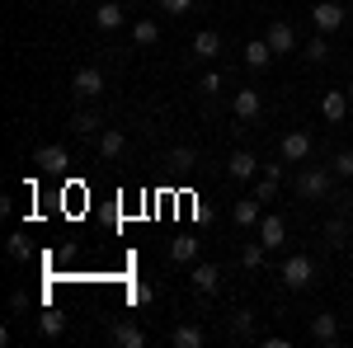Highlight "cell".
I'll return each mask as SVG.
<instances>
[{
	"label": "cell",
	"mask_w": 353,
	"mask_h": 348,
	"mask_svg": "<svg viewBox=\"0 0 353 348\" xmlns=\"http://www.w3.org/2000/svg\"><path fill=\"white\" fill-rule=\"evenodd\" d=\"M334 170H301L297 174V193L306 198V203H321V198H330V188H334Z\"/></svg>",
	"instance_id": "obj_1"
},
{
	"label": "cell",
	"mask_w": 353,
	"mask_h": 348,
	"mask_svg": "<svg viewBox=\"0 0 353 348\" xmlns=\"http://www.w3.org/2000/svg\"><path fill=\"white\" fill-rule=\"evenodd\" d=\"M264 38H269L273 57H292V52H297V28L288 24V19H273V24H269V33H264Z\"/></svg>",
	"instance_id": "obj_2"
},
{
	"label": "cell",
	"mask_w": 353,
	"mask_h": 348,
	"mask_svg": "<svg viewBox=\"0 0 353 348\" xmlns=\"http://www.w3.org/2000/svg\"><path fill=\"white\" fill-rule=\"evenodd\" d=\"M311 278H316V264H311L306 254H292V259L283 264V283H288L292 292H301V287H311Z\"/></svg>",
	"instance_id": "obj_3"
},
{
	"label": "cell",
	"mask_w": 353,
	"mask_h": 348,
	"mask_svg": "<svg viewBox=\"0 0 353 348\" xmlns=\"http://www.w3.org/2000/svg\"><path fill=\"white\" fill-rule=\"evenodd\" d=\"M311 24H316V33H334V28H344V5L321 0V5L311 10Z\"/></svg>",
	"instance_id": "obj_4"
},
{
	"label": "cell",
	"mask_w": 353,
	"mask_h": 348,
	"mask_svg": "<svg viewBox=\"0 0 353 348\" xmlns=\"http://www.w3.org/2000/svg\"><path fill=\"white\" fill-rule=\"evenodd\" d=\"M71 90H76L81 99L104 94V71H99V66H81V71H76V81H71Z\"/></svg>",
	"instance_id": "obj_5"
},
{
	"label": "cell",
	"mask_w": 353,
	"mask_h": 348,
	"mask_svg": "<svg viewBox=\"0 0 353 348\" xmlns=\"http://www.w3.org/2000/svg\"><path fill=\"white\" fill-rule=\"evenodd\" d=\"M349 90H325V94H321V118H325V123H344V113H349Z\"/></svg>",
	"instance_id": "obj_6"
},
{
	"label": "cell",
	"mask_w": 353,
	"mask_h": 348,
	"mask_svg": "<svg viewBox=\"0 0 353 348\" xmlns=\"http://www.w3.org/2000/svg\"><path fill=\"white\" fill-rule=\"evenodd\" d=\"M33 165H38L43 174H66V165H71V156H66V146H38V156H33Z\"/></svg>",
	"instance_id": "obj_7"
},
{
	"label": "cell",
	"mask_w": 353,
	"mask_h": 348,
	"mask_svg": "<svg viewBox=\"0 0 353 348\" xmlns=\"http://www.w3.org/2000/svg\"><path fill=\"white\" fill-rule=\"evenodd\" d=\"M94 151H99V161H118L128 151V136L118 132V127H104V132L94 136Z\"/></svg>",
	"instance_id": "obj_8"
},
{
	"label": "cell",
	"mask_w": 353,
	"mask_h": 348,
	"mask_svg": "<svg viewBox=\"0 0 353 348\" xmlns=\"http://www.w3.org/2000/svg\"><path fill=\"white\" fill-rule=\"evenodd\" d=\"M278 156H283V161H306V156H311V136L306 132H288L283 136V141H278Z\"/></svg>",
	"instance_id": "obj_9"
},
{
	"label": "cell",
	"mask_w": 353,
	"mask_h": 348,
	"mask_svg": "<svg viewBox=\"0 0 353 348\" xmlns=\"http://www.w3.org/2000/svg\"><path fill=\"white\" fill-rule=\"evenodd\" d=\"M259 240L269 249H283L288 245V221L283 216H259Z\"/></svg>",
	"instance_id": "obj_10"
},
{
	"label": "cell",
	"mask_w": 353,
	"mask_h": 348,
	"mask_svg": "<svg viewBox=\"0 0 353 348\" xmlns=\"http://www.w3.org/2000/svg\"><path fill=\"white\" fill-rule=\"evenodd\" d=\"M193 287L203 296H212V292H221V273H217V264H193Z\"/></svg>",
	"instance_id": "obj_11"
},
{
	"label": "cell",
	"mask_w": 353,
	"mask_h": 348,
	"mask_svg": "<svg viewBox=\"0 0 353 348\" xmlns=\"http://www.w3.org/2000/svg\"><path fill=\"white\" fill-rule=\"evenodd\" d=\"M231 108H236V118H259V108H264V99H259V90H236V99H231Z\"/></svg>",
	"instance_id": "obj_12"
},
{
	"label": "cell",
	"mask_w": 353,
	"mask_h": 348,
	"mask_svg": "<svg viewBox=\"0 0 353 348\" xmlns=\"http://www.w3.org/2000/svg\"><path fill=\"white\" fill-rule=\"evenodd\" d=\"M254 170H264V165L254 161L250 151H231V161H226V174L231 179H254Z\"/></svg>",
	"instance_id": "obj_13"
},
{
	"label": "cell",
	"mask_w": 353,
	"mask_h": 348,
	"mask_svg": "<svg viewBox=\"0 0 353 348\" xmlns=\"http://www.w3.org/2000/svg\"><path fill=\"white\" fill-rule=\"evenodd\" d=\"M273 61V48H269V38H250L245 43V66H254V71H264Z\"/></svg>",
	"instance_id": "obj_14"
},
{
	"label": "cell",
	"mask_w": 353,
	"mask_h": 348,
	"mask_svg": "<svg viewBox=\"0 0 353 348\" xmlns=\"http://www.w3.org/2000/svg\"><path fill=\"white\" fill-rule=\"evenodd\" d=\"M94 24L104 28V33H113V28L128 24V14H123V5H113V0H104L99 10H94Z\"/></svg>",
	"instance_id": "obj_15"
},
{
	"label": "cell",
	"mask_w": 353,
	"mask_h": 348,
	"mask_svg": "<svg viewBox=\"0 0 353 348\" xmlns=\"http://www.w3.org/2000/svg\"><path fill=\"white\" fill-rule=\"evenodd\" d=\"M170 344H174V348H203V344H208V334H203L198 325H174Z\"/></svg>",
	"instance_id": "obj_16"
},
{
	"label": "cell",
	"mask_w": 353,
	"mask_h": 348,
	"mask_svg": "<svg viewBox=\"0 0 353 348\" xmlns=\"http://www.w3.org/2000/svg\"><path fill=\"white\" fill-rule=\"evenodd\" d=\"M311 339L316 344H334L339 339V320L334 316H311Z\"/></svg>",
	"instance_id": "obj_17"
},
{
	"label": "cell",
	"mask_w": 353,
	"mask_h": 348,
	"mask_svg": "<svg viewBox=\"0 0 353 348\" xmlns=\"http://www.w3.org/2000/svg\"><path fill=\"white\" fill-rule=\"evenodd\" d=\"M217 52H221V33H217V28L193 33V57H217Z\"/></svg>",
	"instance_id": "obj_18"
},
{
	"label": "cell",
	"mask_w": 353,
	"mask_h": 348,
	"mask_svg": "<svg viewBox=\"0 0 353 348\" xmlns=\"http://www.w3.org/2000/svg\"><path fill=\"white\" fill-rule=\"evenodd\" d=\"M132 43L137 48H156V43H161V24H156V19H137L132 24Z\"/></svg>",
	"instance_id": "obj_19"
},
{
	"label": "cell",
	"mask_w": 353,
	"mask_h": 348,
	"mask_svg": "<svg viewBox=\"0 0 353 348\" xmlns=\"http://www.w3.org/2000/svg\"><path fill=\"white\" fill-rule=\"evenodd\" d=\"M259 207H264L259 198H241V203L231 207V221H236V226H254V221H259Z\"/></svg>",
	"instance_id": "obj_20"
},
{
	"label": "cell",
	"mask_w": 353,
	"mask_h": 348,
	"mask_svg": "<svg viewBox=\"0 0 353 348\" xmlns=\"http://www.w3.org/2000/svg\"><path fill=\"white\" fill-rule=\"evenodd\" d=\"M325 245L330 249H344V245H349V221H344V216H330L325 221Z\"/></svg>",
	"instance_id": "obj_21"
},
{
	"label": "cell",
	"mask_w": 353,
	"mask_h": 348,
	"mask_svg": "<svg viewBox=\"0 0 353 348\" xmlns=\"http://www.w3.org/2000/svg\"><path fill=\"white\" fill-rule=\"evenodd\" d=\"M113 344H118V348H146V329H137V325H118V329H113Z\"/></svg>",
	"instance_id": "obj_22"
},
{
	"label": "cell",
	"mask_w": 353,
	"mask_h": 348,
	"mask_svg": "<svg viewBox=\"0 0 353 348\" xmlns=\"http://www.w3.org/2000/svg\"><path fill=\"white\" fill-rule=\"evenodd\" d=\"M193 254H198V240H193V236H174V240H170V259H174V264H193Z\"/></svg>",
	"instance_id": "obj_23"
},
{
	"label": "cell",
	"mask_w": 353,
	"mask_h": 348,
	"mask_svg": "<svg viewBox=\"0 0 353 348\" xmlns=\"http://www.w3.org/2000/svg\"><path fill=\"white\" fill-rule=\"evenodd\" d=\"M38 329H43L48 339H61V334H66V316H61V311H43V316H38Z\"/></svg>",
	"instance_id": "obj_24"
},
{
	"label": "cell",
	"mask_w": 353,
	"mask_h": 348,
	"mask_svg": "<svg viewBox=\"0 0 353 348\" xmlns=\"http://www.w3.org/2000/svg\"><path fill=\"white\" fill-rule=\"evenodd\" d=\"M71 127H76L81 136H99V132H104V118H99V113H76Z\"/></svg>",
	"instance_id": "obj_25"
},
{
	"label": "cell",
	"mask_w": 353,
	"mask_h": 348,
	"mask_svg": "<svg viewBox=\"0 0 353 348\" xmlns=\"http://www.w3.org/2000/svg\"><path fill=\"white\" fill-rule=\"evenodd\" d=\"M264 254H269V245L259 240V245H245L241 249V264L245 268H264Z\"/></svg>",
	"instance_id": "obj_26"
},
{
	"label": "cell",
	"mask_w": 353,
	"mask_h": 348,
	"mask_svg": "<svg viewBox=\"0 0 353 348\" xmlns=\"http://www.w3.org/2000/svg\"><path fill=\"white\" fill-rule=\"evenodd\" d=\"M170 165H174V170H193V165H198V151H193V146H174V151H170Z\"/></svg>",
	"instance_id": "obj_27"
},
{
	"label": "cell",
	"mask_w": 353,
	"mask_h": 348,
	"mask_svg": "<svg viewBox=\"0 0 353 348\" xmlns=\"http://www.w3.org/2000/svg\"><path fill=\"white\" fill-rule=\"evenodd\" d=\"M330 170H334L339 179H353V151H334V156H330Z\"/></svg>",
	"instance_id": "obj_28"
},
{
	"label": "cell",
	"mask_w": 353,
	"mask_h": 348,
	"mask_svg": "<svg viewBox=\"0 0 353 348\" xmlns=\"http://www.w3.org/2000/svg\"><path fill=\"white\" fill-rule=\"evenodd\" d=\"M301 57H306V61H325V57H330V43H325V33H316V38L306 43V52H301Z\"/></svg>",
	"instance_id": "obj_29"
},
{
	"label": "cell",
	"mask_w": 353,
	"mask_h": 348,
	"mask_svg": "<svg viewBox=\"0 0 353 348\" xmlns=\"http://www.w3.org/2000/svg\"><path fill=\"white\" fill-rule=\"evenodd\" d=\"M5 254H10L14 264H24L28 259V236H10V240H5Z\"/></svg>",
	"instance_id": "obj_30"
},
{
	"label": "cell",
	"mask_w": 353,
	"mask_h": 348,
	"mask_svg": "<svg viewBox=\"0 0 353 348\" xmlns=\"http://www.w3.org/2000/svg\"><path fill=\"white\" fill-rule=\"evenodd\" d=\"M231 329H236L241 339H250V334H254V311H236V316H231Z\"/></svg>",
	"instance_id": "obj_31"
},
{
	"label": "cell",
	"mask_w": 353,
	"mask_h": 348,
	"mask_svg": "<svg viewBox=\"0 0 353 348\" xmlns=\"http://www.w3.org/2000/svg\"><path fill=\"white\" fill-rule=\"evenodd\" d=\"M254 198H259V203H273V198H278V179H273V174H264V179L254 184Z\"/></svg>",
	"instance_id": "obj_32"
},
{
	"label": "cell",
	"mask_w": 353,
	"mask_h": 348,
	"mask_svg": "<svg viewBox=\"0 0 353 348\" xmlns=\"http://www.w3.org/2000/svg\"><path fill=\"white\" fill-rule=\"evenodd\" d=\"M198 90H203V94H217V90H221V76H217V71H208V76L198 81Z\"/></svg>",
	"instance_id": "obj_33"
},
{
	"label": "cell",
	"mask_w": 353,
	"mask_h": 348,
	"mask_svg": "<svg viewBox=\"0 0 353 348\" xmlns=\"http://www.w3.org/2000/svg\"><path fill=\"white\" fill-rule=\"evenodd\" d=\"M151 296H156V292H151V287H146V283H137V287H132V306H146V301H151Z\"/></svg>",
	"instance_id": "obj_34"
},
{
	"label": "cell",
	"mask_w": 353,
	"mask_h": 348,
	"mask_svg": "<svg viewBox=\"0 0 353 348\" xmlns=\"http://www.w3.org/2000/svg\"><path fill=\"white\" fill-rule=\"evenodd\" d=\"M189 5H193V0H161V10H165V14H184Z\"/></svg>",
	"instance_id": "obj_35"
},
{
	"label": "cell",
	"mask_w": 353,
	"mask_h": 348,
	"mask_svg": "<svg viewBox=\"0 0 353 348\" xmlns=\"http://www.w3.org/2000/svg\"><path fill=\"white\" fill-rule=\"evenodd\" d=\"M344 90H349V99H353V81H349V85H344Z\"/></svg>",
	"instance_id": "obj_36"
}]
</instances>
